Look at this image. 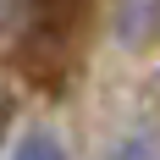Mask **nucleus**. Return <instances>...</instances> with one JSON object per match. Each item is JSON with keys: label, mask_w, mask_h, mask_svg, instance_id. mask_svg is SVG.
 Here are the masks:
<instances>
[{"label": "nucleus", "mask_w": 160, "mask_h": 160, "mask_svg": "<svg viewBox=\"0 0 160 160\" xmlns=\"http://www.w3.org/2000/svg\"><path fill=\"white\" fill-rule=\"evenodd\" d=\"M116 44L122 50H149L160 44V0H116Z\"/></svg>", "instance_id": "2"}, {"label": "nucleus", "mask_w": 160, "mask_h": 160, "mask_svg": "<svg viewBox=\"0 0 160 160\" xmlns=\"http://www.w3.org/2000/svg\"><path fill=\"white\" fill-rule=\"evenodd\" d=\"M11 160H66V149H61V138H55V132L33 127V132H22V138H17Z\"/></svg>", "instance_id": "3"}, {"label": "nucleus", "mask_w": 160, "mask_h": 160, "mask_svg": "<svg viewBox=\"0 0 160 160\" xmlns=\"http://www.w3.org/2000/svg\"><path fill=\"white\" fill-rule=\"evenodd\" d=\"M111 160H160V138H155V132H132V138L116 144Z\"/></svg>", "instance_id": "4"}, {"label": "nucleus", "mask_w": 160, "mask_h": 160, "mask_svg": "<svg viewBox=\"0 0 160 160\" xmlns=\"http://www.w3.org/2000/svg\"><path fill=\"white\" fill-rule=\"evenodd\" d=\"M94 0H22V66L33 78H44L55 66L72 61L83 28H88Z\"/></svg>", "instance_id": "1"}]
</instances>
